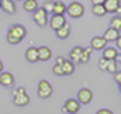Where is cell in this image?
Listing matches in <instances>:
<instances>
[{"mask_svg":"<svg viewBox=\"0 0 121 114\" xmlns=\"http://www.w3.org/2000/svg\"><path fill=\"white\" fill-rule=\"evenodd\" d=\"M66 15L73 19H78L84 15V5L81 2H71L69 5H66Z\"/></svg>","mask_w":121,"mask_h":114,"instance_id":"1","label":"cell"},{"mask_svg":"<svg viewBox=\"0 0 121 114\" xmlns=\"http://www.w3.org/2000/svg\"><path fill=\"white\" fill-rule=\"evenodd\" d=\"M53 93V87L48 80H40L37 84V95L39 98L45 100V98H50V95Z\"/></svg>","mask_w":121,"mask_h":114,"instance_id":"2","label":"cell"},{"mask_svg":"<svg viewBox=\"0 0 121 114\" xmlns=\"http://www.w3.org/2000/svg\"><path fill=\"white\" fill-rule=\"evenodd\" d=\"M32 19H34V23L37 24L39 28H45L47 24H48V15H47L40 7L32 13Z\"/></svg>","mask_w":121,"mask_h":114,"instance_id":"3","label":"cell"},{"mask_svg":"<svg viewBox=\"0 0 121 114\" xmlns=\"http://www.w3.org/2000/svg\"><path fill=\"white\" fill-rule=\"evenodd\" d=\"M79 109H81V105H79V101L74 100V98H68L65 101V105H63V111L68 113V114H78Z\"/></svg>","mask_w":121,"mask_h":114,"instance_id":"4","label":"cell"},{"mask_svg":"<svg viewBox=\"0 0 121 114\" xmlns=\"http://www.w3.org/2000/svg\"><path fill=\"white\" fill-rule=\"evenodd\" d=\"M103 8H105V11L107 13H116V15H120L121 11V3L120 0H105L103 2Z\"/></svg>","mask_w":121,"mask_h":114,"instance_id":"5","label":"cell"},{"mask_svg":"<svg viewBox=\"0 0 121 114\" xmlns=\"http://www.w3.org/2000/svg\"><path fill=\"white\" fill-rule=\"evenodd\" d=\"M92 92H91V88H81L79 92H78V101H79V105H89L91 101H92Z\"/></svg>","mask_w":121,"mask_h":114,"instance_id":"6","label":"cell"},{"mask_svg":"<svg viewBox=\"0 0 121 114\" xmlns=\"http://www.w3.org/2000/svg\"><path fill=\"white\" fill-rule=\"evenodd\" d=\"M15 84V77L11 72H7V71H2L0 72V85L5 87V88H11Z\"/></svg>","mask_w":121,"mask_h":114,"instance_id":"7","label":"cell"},{"mask_svg":"<svg viewBox=\"0 0 121 114\" xmlns=\"http://www.w3.org/2000/svg\"><path fill=\"white\" fill-rule=\"evenodd\" d=\"M48 23H50V28L53 29V31H56V29L61 28L65 23H68V21H66V16H65V15H52Z\"/></svg>","mask_w":121,"mask_h":114,"instance_id":"8","label":"cell"},{"mask_svg":"<svg viewBox=\"0 0 121 114\" xmlns=\"http://www.w3.org/2000/svg\"><path fill=\"white\" fill-rule=\"evenodd\" d=\"M120 55V51L115 47H105L102 50V58L107 59V61H115V58Z\"/></svg>","mask_w":121,"mask_h":114,"instance_id":"9","label":"cell"},{"mask_svg":"<svg viewBox=\"0 0 121 114\" xmlns=\"http://www.w3.org/2000/svg\"><path fill=\"white\" fill-rule=\"evenodd\" d=\"M107 43H108V42L103 37H99V35H97V37H92V40H91V50H99V51H102L103 48L107 47Z\"/></svg>","mask_w":121,"mask_h":114,"instance_id":"10","label":"cell"},{"mask_svg":"<svg viewBox=\"0 0 121 114\" xmlns=\"http://www.w3.org/2000/svg\"><path fill=\"white\" fill-rule=\"evenodd\" d=\"M8 32H11L13 35H16V37L21 39V40L26 37V34H28V32H26V28H24L23 24H13V26L8 29Z\"/></svg>","mask_w":121,"mask_h":114,"instance_id":"11","label":"cell"},{"mask_svg":"<svg viewBox=\"0 0 121 114\" xmlns=\"http://www.w3.org/2000/svg\"><path fill=\"white\" fill-rule=\"evenodd\" d=\"M0 8L8 15H15L16 13V5L13 0H0Z\"/></svg>","mask_w":121,"mask_h":114,"instance_id":"12","label":"cell"},{"mask_svg":"<svg viewBox=\"0 0 121 114\" xmlns=\"http://www.w3.org/2000/svg\"><path fill=\"white\" fill-rule=\"evenodd\" d=\"M37 58H39V61H48L52 58V50L48 47H45V45L37 47Z\"/></svg>","mask_w":121,"mask_h":114,"instance_id":"13","label":"cell"},{"mask_svg":"<svg viewBox=\"0 0 121 114\" xmlns=\"http://www.w3.org/2000/svg\"><path fill=\"white\" fill-rule=\"evenodd\" d=\"M55 34H56V37L60 39V40H66V39L69 37V34H71V26H69L68 23H65L60 29L55 31Z\"/></svg>","mask_w":121,"mask_h":114,"instance_id":"14","label":"cell"},{"mask_svg":"<svg viewBox=\"0 0 121 114\" xmlns=\"http://www.w3.org/2000/svg\"><path fill=\"white\" fill-rule=\"evenodd\" d=\"M29 101H31V98L28 96V93H23V95H16L13 96V103L19 108H23V106H28Z\"/></svg>","mask_w":121,"mask_h":114,"instance_id":"15","label":"cell"},{"mask_svg":"<svg viewBox=\"0 0 121 114\" xmlns=\"http://www.w3.org/2000/svg\"><path fill=\"white\" fill-rule=\"evenodd\" d=\"M81 53H82V47H74L69 51V61L74 64V63H81Z\"/></svg>","mask_w":121,"mask_h":114,"instance_id":"16","label":"cell"},{"mask_svg":"<svg viewBox=\"0 0 121 114\" xmlns=\"http://www.w3.org/2000/svg\"><path fill=\"white\" fill-rule=\"evenodd\" d=\"M60 67H61V71H63V76H71V74L74 72V64H73L69 59H65V61L60 64Z\"/></svg>","mask_w":121,"mask_h":114,"instance_id":"17","label":"cell"},{"mask_svg":"<svg viewBox=\"0 0 121 114\" xmlns=\"http://www.w3.org/2000/svg\"><path fill=\"white\" fill-rule=\"evenodd\" d=\"M24 56H26V59H28L29 63H37V61H39L37 48H36V47H29L28 50H26V53H24Z\"/></svg>","mask_w":121,"mask_h":114,"instance_id":"18","label":"cell"},{"mask_svg":"<svg viewBox=\"0 0 121 114\" xmlns=\"http://www.w3.org/2000/svg\"><path fill=\"white\" fill-rule=\"evenodd\" d=\"M23 8H24V11H28V13H34L39 8L37 0H23Z\"/></svg>","mask_w":121,"mask_h":114,"instance_id":"19","label":"cell"},{"mask_svg":"<svg viewBox=\"0 0 121 114\" xmlns=\"http://www.w3.org/2000/svg\"><path fill=\"white\" fill-rule=\"evenodd\" d=\"M102 37L105 39L107 42H115L116 39L120 37V32H118V31H115V29H112V28H108L107 31H105V34H103Z\"/></svg>","mask_w":121,"mask_h":114,"instance_id":"20","label":"cell"},{"mask_svg":"<svg viewBox=\"0 0 121 114\" xmlns=\"http://www.w3.org/2000/svg\"><path fill=\"white\" fill-rule=\"evenodd\" d=\"M52 15H66V5L63 2H55L53 3V11H52Z\"/></svg>","mask_w":121,"mask_h":114,"instance_id":"21","label":"cell"},{"mask_svg":"<svg viewBox=\"0 0 121 114\" xmlns=\"http://www.w3.org/2000/svg\"><path fill=\"white\" fill-rule=\"evenodd\" d=\"M110 28L115 29V31H121V16L120 15H113L112 19H110Z\"/></svg>","mask_w":121,"mask_h":114,"instance_id":"22","label":"cell"},{"mask_svg":"<svg viewBox=\"0 0 121 114\" xmlns=\"http://www.w3.org/2000/svg\"><path fill=\"white\" fill-rule=\"evenodd\" d=\"M91 53H92L91 48H82V53H81V63H82V64H86V63L91 61Z\"/></svg>","mask_w":121,"mask_h":114,"instance_id":"23","label":"cell"},{"mask_svg":"<svg viewBox=\"0 0 121 114\" xmlns=\"http://www.w3.org/2000/svg\"><path fill=\"white\" fill-rule=\"evenodd\" d=\"M92 13L95 16H105V15H107L103 5H92Z\"/></svg>","mask_w":121,"mask_h":114,"instance_id":"24","label":"cell"},{"mask_svg":"<svg viewBox=\"0 0 121 114\" xmlns=\"http://www.w3.org/2000/svg\"><path fill=\"white\" fill-rule=\"evenodd\" d=\"M105 71H108V72H116V71H120V64L116 63V61H108V64H107V69Z\"/></svg>","mask_w":121,"mask_h":114,"instance_id":"25","label":"cell"},{"mask_svg":"<svg viewBox=\"0 0 121 114\" xmlns=\"http://www.w3.org/2000/svg\"><path fill=\"white\" fill-rule=\"evenodd\" d=\"M7 42H8L10 45H18L19 42H21V39H18L16 35H13L11 32H7Z\"/></svg>","mask_w":121,"mask_h":114,"instance_id":"26","label":"cell"},{"mask_svg":"<svg viewBox=\"0 0 121 114\" xmlns=\"http://www.w3.org/2000/svg\"><path fill=\"white\" fill-rule=\"evenodd\" d=\"M53 3H55V2H50V0H47V2H44V5H42L40 8H42V10H44V11L47 13V15H48V13H52V11H53Z\"/></svg>","mask_w":121,"mask_h":114,"instance_id":"27","label":"cell"},{"mask_svg":"<svg viewBox=\"0 0 121 114\" xmlns=\"http://www.w3.org/2000/svg\"><path fill=\"white\" fill-rule=\"evenodd\" d=\"M52 71H53V74H56V76H63V71H61V67H60V64H53V67H52Z\"/></svg>","mask_w":121,"mask_h":114,"instance_id":"28","label":"cell"},{"mask_svg":"<svg viewBox=\"0 0 121 114\" xmlns=\"http://www.w3.org/2000/svg\"><path fill=\"white\" fill-rule=\"evenodd\" d=\"M23 93H26V88H24V87H18V88H15V92H13V96L23 95Z\"/></svg>","mask_w":121,"mask_h":114,"instance_id":"29","label":"cell"},{"mask_svg":"<svg viewBox=\"0 0 121 114\" xmlns=\"http://www.w3.org/2000/svg\"><path fill=\"white\" fill-rule=\"evenodd\" d=\"M107 64H108V61H107V59H103V58H100V61H99V67H100L102 71L107 69Z\"/></svg>","mask_w":121,"mask_h":114,"instance_id":"30","label":"cell"},{"mask_svg":"<svg viewBox=\"0 0 121 114\" xmlns=\"http://www.w3.org/2000/svg\"><path fill=\"white\" fill-rule=\"evenodd\" d=\"M113 74H115V80H116V84L121 85V72H120V71H116V72H113Z\"/></svg>","mask_w":121,"mask_h":114,"instance_id":"31","label":"cell"},{"mask_svg":"<svg viewBox=\"0 0 121 114\" xmlns=\"http://www.w3.org/2000/svg\"><path fill=\"white\" fill-rule=\"evenodd\" d=\"M97 114H113V111H110V109H99Z\"/></svg>","mask_w":121,"mask_h":114,"instance_id":"32","label":"cell"},{"mask_svg":"<svg viewBox=\"0 0 121 114\" xmlns=\"http://www.w3.org/2000/svg\"><path fill=\"white\" fill-rule=\"evenodd\" d=\"M115 42H116V50H120V48H121V35H120L118 39H116Z\"/></svg>","mask_w":121,"mask_h":114,"instance_id":"33","label":"cell"},{"mask_svg":"<svg viewBox=\"0 0 121 114\" xmlns=\"http://www.w3.org/2000/svg\"><path fill=\"white\" fill-rule=\"evenodd\" d=\"M63 61H65V58H63V56H56V63H55V64H61Z\"/></svg>","mask_w":121,"mask_h":114,"instance_id":"34","label":"cell"},{"mask_svg":"<svg viewBox=\"0 0 121 114\" xmlns=\"http://www.w3.org/2000/svg\"><path fill=\"white\" fill-rule=\"evenodd\" d=\"M105 0H92V5H103Z\"/></svg>","mask_w":121,"mask_h":114,"instance_id":"35","label":"cell"},{"mask_svg":"<svg viewBox=\"0 0 121 114\" xmlns=\"http://www.w3.org/2000/svg\"><path fill=\"white\" fill-rule=\"evenodd\" d=\"M2 71H3V61L0 59V72H2Z\"/></svg>","mask_w":121,"mask_h":114,"instance_id":"36","label":"cell"},{"mask_svg":"<svg viewBox=\"0 0 121 114\" xmlns=\"http://www.w3.org/2000/svg\"><path fill=\"white\" fill-rule=\"evenodd\" d=\"M13 2H23V0H13Z\"/></svg>","mask_w":121,"mask_h":114,"instance_id":"37","label":"cell"}]
</instances>
